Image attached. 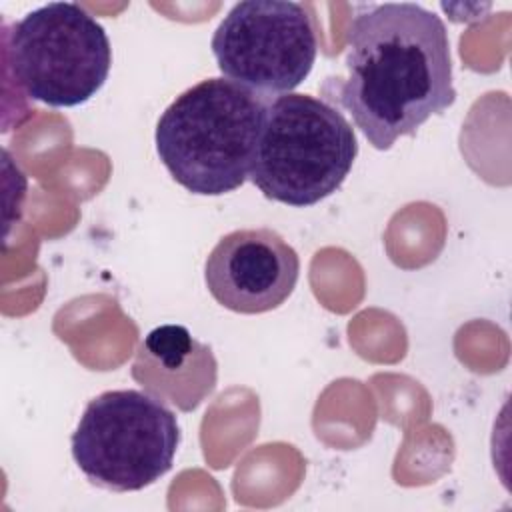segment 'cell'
I'll return each mask as SVG.
<instances>
[{
    "instance_id": "obj_1",
    "label": "cell",
    "mask_w": 512,
    "mask_h": 512,
    "mask_svg": "<svg viewBox=\"0 0 512 512\" xmlns=\"http://www.w3.org/2000/svg\"><path fill=\"white\" fill-rule=\"evenodd\" d=\"M346 78L332 100L366 140L388 150L456 100L450 42L442 18L414 2H384L348 28Z\"/></svg>"
},
{
    "instance_id": "obj_2",
    "label": "cell",
    "mask_w": 512,
    "mask_h": 512,
    "mask_svg": "<svg viewBox=\"0 0 512 512\" xmlns=\"http://www.w3.org/2000/svg\"><path fill=\"white\" fill-rule=\"evenodd\" d=\"M268 100L228 78H206L162 112L156 152L188 192L222 196L250 178Z\"/></svg>"
},
{
    "instance_id": "obj_3",
    "label": "cell",
    "mask_w": 512,
    "mask_h": 512,
    "mask_svg": "<svg viewBox=\"0 0 512 512\" xmlns=\"http://www.w3.org/2000/svg\"><path fill=\"white\" fill-rule=\"evenodd\" d=\"M356 154L354 128L338 108L290 92L266 104L250 180L274 202L314 206L344 184Z\"/></svg>"
},
{
    "instance_id": "obj_4",
    "label": "cell",
    "mask_w": 512,
    "mask_h": 512,
    "mask_svg": "<svg viewBox=\"0 0 512 512\" xmlns=\"http://www.w3.org/2000/svg\"><path fill=\"white\" fill-rule=\"evenodd\" d=\"M180 444L176 414L146 390H108L92 398L72 434L82 474L110 492H136L160 480Z\"/></svg>"
},
{
    "instance_id": "obj_5",
    "label": "cell",
    "mask_w": 512,
    "mask_h": 512,
    "mask_svg": "<svg viewBox=\"0 0 512 512\" xmlns=\"http://www.w3.org/2000/svg\"><path fill=\"white\" fill-rule=\"evenodd\" d=\"M18 88L52 108L88 102L104 86L112 48L102 24L76 2H48L4 38Z\"/></svg>"
},
{
    "instance_id": "obj_6",
    "label": "cell",
    "mask_w": 512,
    "mask_h": 512,
    "mask_svg": "<svg viewBox=\"0 0 512 512\" xmlns=\"http://www.w3.org/2000/svg\"><path fill=\"white\" fill-rule=\"evenodd\" d=\"M210 48L224 78L268 100L290 94L312 72L316 24L298 2L244 0L218 24Z\"/></svg>"
},
{
    "instance_id": "obj_7",
    "label": "cell",
    "mask_w": 512,
    "mask_h": 512,
    "mask_svg": "<svg viewBox=\"0 0 512 512\" xmlns=\"http://www.w3.org/2000/svg\"><path fill=\"white\" fill-rule=\"evenodd\" d=\"M298 276L296 250L270 228H242L222 236L204 266L212 298L238 314L278 308L294 292Z\"/></svg>"
},
{
    "instance_id": "obj_8",
    "label": "cell",
    "mask_w": 512,
    "mask_h": 512,
    "mask_svg": "<svg viewBox=\"0 0 512 512\" xmlns=\"http://www.w3.org/2000/svg\"><path fill=\"white\" fill-rule=\"evenodd\" d=\"M212 358V352L196 342L190 332L184 326L166 324L154 328L142 342V348L138 352V358L134 362V370H148V368H160V378L146 384V392H154L158 396L168 398L172 404H176V386L178 376L180 382H186L196 402L204 398V394L198 390L202 388L206 394L212 392L214 380H216V368H192L190 364L202 362ZM184 388V384H182ZM188 410L194 408L188 390L184 388Z\"/></svg>"
}]
</instances>
